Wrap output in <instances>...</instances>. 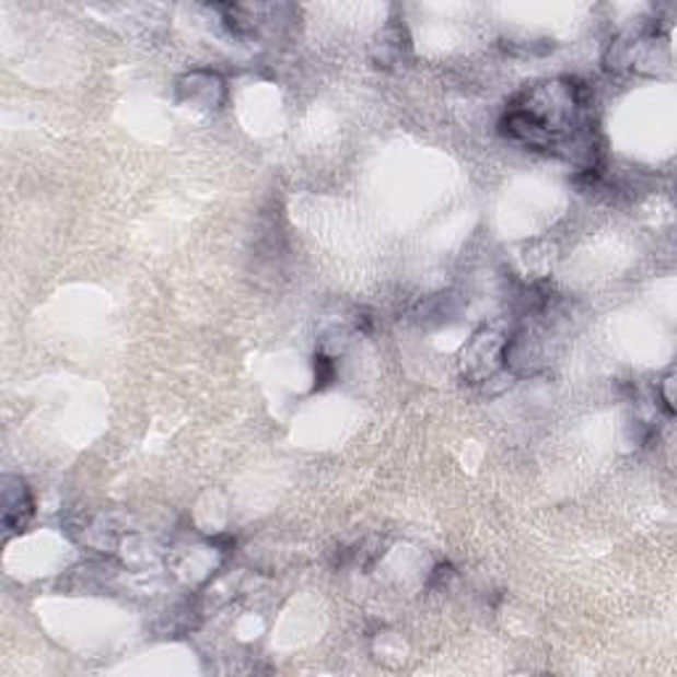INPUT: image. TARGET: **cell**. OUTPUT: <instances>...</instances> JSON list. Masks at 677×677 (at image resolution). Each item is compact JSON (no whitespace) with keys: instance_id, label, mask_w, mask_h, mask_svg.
<instances>
[{"instance_id":"5b68a950","label":"cell","mask_w":677,"mask_h":677,"mask_svg":"<svg viewBox=\"0 0 677 677\" xmlns=\"http://www.w3.org/2000/svg\"><path fill=\"white\" fill-rule=\"evenodd\" d=\"M334 376H337L334 360L328 358L326 352H318V355H315V389L328 387V384L334 382Z\"/></svg>"},{"instance_id":"3957f363","label":"cell","mask_w":677,"mask_h":677,"mask_svg":"<svg viewBox=\"0 0 677 677\" xmlns=\"http://www.w3.org/2000/svg\"><path fill=\"white\" fill-rule=\"evenodd\" d=\"M3 529L5 535H19L27 529L30 518L35 514V500L33 492H30L27 482L22 477H11L5 474L3 477Z\"/></svg>"},{"instance_id":"8992f818","label":"cell","mask_w":677,"mask_h":677,"mask_svg":"<svg viewBox=\"0 0 677 677\" xmlns=\"http://www.w3.org/2000/svg\"><path fill=\"white\" fill-rule=\"evenodd\" d=\"M673 378H675V376H673V371H669L667 376L662 378V382H656V392H660V395H662L664 410H667L669 416L675 413V405H673V384H675V382H673Z\"/></svg>"},{"instance_id":"277c9868","label":"cell","mask_w":677,"mask_h":677,"mask_svg":"<svg viewBox=\"0 0 677 677\" xmlns=\"http://www.w3.org/2000/svg\"><path fill=\"white\" fill-rule=\"evenodd\" d=\"M410 56V35L405 24L392 22L371 43V61L378 69L400 67Z\"/></svg>"},{"instance_id":"7a4b0ae2","label":"cell","mask_w":677,"mask_h":677,"mask_svg":"<svg viewBox=\"0 0 677 677\" xmlns=\"http://www.w3.org/2000/svg\"><path fill=\"white\" fill-rule=\"evenodd\" d=\"M175 98L183 106H191V109L201 112H218L225 104L227 87L220 74L205 72V69H196V72L183 74L175 82Z\"/></svg>"},{"instance_id":"6da1fadb","label":"cell","mask_w":677,"mask_h":677,"mask_svg":"<svg viewBox=\"0 0 677 677\" xmlns=\"http://www.w3.org/2000/svg\"><path fill=\"white\" fill-rule=\"evenodd\" d=\"M505 347H509V334L500 326H485L468 339V345L460 352V373L468 384L490 382L495 373L505 365Z\"/></svg>"}]
</instances>
